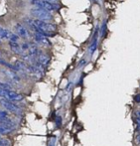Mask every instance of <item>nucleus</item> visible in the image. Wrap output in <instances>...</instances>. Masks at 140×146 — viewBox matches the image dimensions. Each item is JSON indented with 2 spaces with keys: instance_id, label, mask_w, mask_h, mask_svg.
I'll use <instances>...</instances> for the list:
<instances>
[{
  "instance_id": "nucleus-25",
  "label": "nucleus",
  "mask_w": 140,
  "mask_h": 146,
  "mask_svg": "<svg viewBox=\"0 0 140 146\" xmlns=\"http://www.w3.org/2000/svg\"><path fill=\"white\" fill-rule=\"evenodd\" d=\"M0 58H1V51H0Z\"/></svg>"
},
{
  "instance_id": "nucleus-17",
  "label": "nucleus",
  "mask_w": 140,
  "mask_h": 146,
  "mask_svg": "<svg viewBox=\"0 0 140 146\" xmlns=\"http://www.w3.org/2000/svg\"><path fill=\"white\" fill-rule=\"evenodd\" d=\"M18 40H19V36H18L17 34H14V33H12L11 36H10L9 41H14V42H18Z\"/></svg>"
},
{
  "instance_id": "nucleus-14",
  "label": "nucleus",
  "mask_w": 140,
  "mask_h": 146,
  "mask_svg": "<svg viewBox=\"0 0 140 146\" xmlns=\"http://www.w3.org/2000/svg\"><path fill=\"white\" fill-rule=\"evenodd\" d=\"M8 119V112L4 110H0V121Z\"/></svg>"
},
{
  "instance_id": "nucleus-10",
  "label": "nucleus",
  "mask_w": 140,
  "mask_h": 146,
  "mask_svg": "<svg viewBox=\"0 0 140 146\" xmlns=\"http://www.w3.org/2000/svg\"><path fill=\"white\" fill-rule=\"evenodd\" d=\"M36 58H37L36 61L38 62L39 64H41L44 68H46L47 66H48L49 62H50V58H49L48 55L43 54V53H39Z\"/></svg>"
},
{
  "instance_id": "nucleus-13",
  "label": "nucleus",
  "mask_w": 140,
  "mask_h": 146,
  "mask_svg": "<svg viewBox=\"0 0 140 146\" xmlns=\"http://www.w3.org/2000/svg\"><path fill=\"white\" fill-rule=\"evenodd\" d=\"M12 33L5 28H0V40H9Z\"/></svg>"
},
{
  "instance_id": "nucleus-8",
  "label": "nucleus",
  "mask_w": 140,
  "mask_h": 146,
  "mask_svg": "<svg viewBox=\"0 0 140 146\" xmlns=\"http://www.w3.org/2000/svg\"><path fill=\"white\" fill-rule=\"evenodd\" d=\"M15 30H16V33H17L18 36L22 37V38H24V39H28L29 36H30L27 29H26L23 25H21V24H19V23L15 25Z\"/></svg>"
},
{
  "instance_id": "nucleus-26",
  "label": "nucleus",
  "mask_w": 140,
  "mask_h": 146,
  "mask_svg": "<svg viewBox=\"0 0 140 146\" xmlns=\"http://www.w3.org/2000/svg\"><path fill=\"white\" fill-rule=\"evenodd\" d=\"M0 44H1V40H0Z\"/></svg>"
},
{
  "instance_id": "nucleus-23",
  "label": "nucleus",
  "mask_w": 140,
  "mask_h": 146,
  "mask_svg": "<svg viewBox=\"0 0 140 146\" xmlns=\"http://www.w3.org/2000/svg\"><path fill=\"white\" fill-rule=\"evenodd\" d=\"M134 114H135V116H136V118H140V110H136Z\"/></svg>"
},
{
  "instance_id": "nucleus-12",
  "label": "nucleus",
  "mask_w": 140,
  "mask_h": 146,
  "mask_svg": "<svg viewBox=\"0 0 140 146\" xmlns=\"http://www.w3.org/2000/svg\"><path fill=\"white\" fill-rule=\"evenodd\" d=\"M3 72L9 79L12 80V81L20 82V77L18 76V74L16 73L15 71H13V70H5V71H3Z\"/></svg>"
},
{
  "instance_id": "nucleus-20",
  "label": "nucleus",
  "mask_w": 140,
  "mask_h": 146,
  "mask_svg": "<svg viewBox=\"0 0 140 146\" xmlns=\"http://www.w3.org/2000/svg\"><path fill=\"white\" fill-rule=\"evenodd\" d=\"M61 124H62V119H61V117H60V116H58L57 117V126L60 127V126H61Z\"/></svg>"
},
{
  "instance_id": "nucleus-5",
  "label": "nucleus",
  "mask_w": 140,
  "mask_h": 146,
  "mask_svg": "<svg viewBox=\"0 0 140 146\" xmlns=\"http://www.w3.org/2000/svg\"><path fill=\"white\" fill-rule=\"evenodd\" d=\"M0 106H2L6 110H8L9 112H12V113H21V110H20L19 106H16L13 102L6 100V98H1L0 100Z\"/></svg>"
},
{
  "instance_id": "nucleus-3",
  "label": "nucleus",
  "mask_w": 140,
  "mask_h": 146,
  "mask_svg": "<svg viewBox=\"0 0 140 146\" xmlns=\"http://www.w3.org/2000/svg\"><path fill=\"white\" fill-rule=\"evenodd\" d=\"M31 14H32L33 17H35L36 19L44 20V21H50L53 19V15L50 13V11L48 10L42 9V8H33L31 10Z\"/></svg>"
},
{
  "instance_id": "nucleus-9",
  "label": "nucleus",
  "mask_w": 140,
  "mask_h": 146,
  "mask_svg": "<svg viewBox=\"0 0 140 146\" xmlns=\"http://www.w3.org/2000/svg\"><path fill=\"white\" fill-rule=\"evenodd\" d=\"M27 54L32 58H36L37 55L39 54L38 51V47L35 43L33 42H28V50H27Z\"/></svg>"
},
{
  "instance_id": "nucleus-19",
  "label": "nucleus",
  "mask_w": 140,
  "mask_h": 146,
  "mask_svg": "<svg viewBox=\"0 0 140 146\" xmlns=\"http://www.w3.org/2000/svg\"><path fill=\"white\" fill-rule=\"evenodd\" d=\"M135 123H136V128L138 129V130H140V118H136Z\"/></svg>"
},
{
  "instance_id": "nucleus-11",
  "label": "nucleus",
  "mask_w": 140,
  "mask_h": 146,
  "mask_svg": "<svg viewBox=\"0 0 140 146\" xmlns=\"http://www.w3.org/2000/svg\"><path fill=\"white\" fill-rule=\"evenodd\" d=\"M9 44V47L11 49V51L14 53V54H17V55H21L22 54V49L21 46L18 42H14V41H9L8 42Z\"/></svg>"
},
{
  "instance_id": "nucleus-24",
  "label": "nucleus",
  "mask_w": 140,
  "mask_h": 146,
  "mask_svg": "<svg viewBox=\"0 0 140 146\" xmlns=\"http://www.w3.org/2000/svg\"><path fill=\"white\" fill-rule=\"evenodd\" d=\"M46 1L50 2V3H54V4H56V3H58V2L60 1V0H46Z\"/></svg>"
},
{
  "instance_id": "nucleus-22",
  "label": "nucleus",
  "mask_w": 140,
  "mask_h": 146,
  "mask_svg": "<svg viewBox=\"0 0 140 146\" xmlns=\"http://www.w3.org/2000/svg\"><path fill=\"white\" fill-rule=\"evenodd\" d=\"M134 100L136 102H140V94H136V96H134Z\"/></svg>"
},
{
  "instance_id": "nucleus-16",
  "label": "nucleus",
  "mask_w": 140,
  "mask_h": 146,
  "mask_svg": "<svg viewBox=\"0 0 140 146\" xmlns=\"http://www.w3.org/2000/svg\"><path fill=\"white\" fill-rule=\"evenodd\" d=\"M0 88H2V90H11L12 88L11 86L6 83H0Z\"/></svg>"
},
{
  "instance_id": "nucleus-4",
  "label": "nucleus",
  "mask_w": 140,
  "mask_h": 146,
  "mask_svg": "<svg viewBox=\"0 0 140 146\" xmlns=\"http://www.w3.org/2000/svg\"><path fill=\"white\" fill-rule=\"evenodd\" d=\"M16 126H17V124L12 120H10L9 118L0 121V135L8 134V133L12 132L16 128Z\"/></svg>"
},
{
  "instance_id": "nucleus-18",
  "label": "nucleus",
  "mask_w": 140,
  "mask_h": 146,
  "mask_svg": "<svg viewBox=\"0 0 140 146\" xmlns=\"http://www.w3.org/2000/svg\"><path fill=\"white\" fill-rule=\"evenodd\" d=\"M8 141L6 139H1L0 138V146H8Z\"/></svg>"
},
{
  "instance_id": "nucleus-27",
  "label": "nucleus",
  "mask_w": 140,
  "mask_h": 146,
  "mask_svg": "<svg viewBox=\"0 0 140 146\" xmlns=\"http://www.w3.org/2000/svg\"><path fill=\"white\" fill-rule=\"evenodd\" d=\"M30 1H32V0H30Z\"/></svg>"
},
{
  "instance_id": "nucleus-1",
  "label": "nucleus",
  "mask_w": 140,
  "mask_h": 146,
  "mask_svg": "<svg viewBox=\"0 0 140 146\" xmlns=\"http://www.w3.org/2000/svg\"><path fill=\"white\" fill-rule=\"evenodd\" d=\"M33 23H34V26H35V32L39 33V34H42L47 37L54 36L55 32H56V30H57L56 25L53 23H50L49 21H44V20H40V19H34L33 20Z\"/></svg>"
},
{
  "instance_id": "nucleus-15",
  "label": "nucleus",
  "mask_w": 140,
  "mask_h": 146,
  "mask_svg": "<svg viewBox=\"0 0 140 146\" xmlns=\"http://www.w3.org/2000/svg\"><path fill=\"white\" fill-rule=\"evenodd\" d=\"M106 33H107V29H106V21H104L102 26V37H105Z\"/></svg>"
},
{
  "instance_id": "nucleus-7",
  "label": "nucleus",
  "mask_w": 140,
  "mask_h": 146,
  "mask_svg": "<svg viewBox=\"0 0 140 146\" xmlns=\"http://www.w3.org/2000/svg\"><path fill=\"white\" fill-rule=\"evenodd\" d=\"M34 39L38 44L42 45V46H51V42L49 41L48 37L44 36L42 34H39V33H35L34 35Z\"/></svg>"
},
{
  "instance_id": "nucleus-2",
  "label": "nucleus",
  "mask_w": 140,
  "mask_h": 146,
  "mask_svg": "<svg viewBox=\"0 0 140 146\" xmlns=\"http://www.w3.org/2000/svg\"><path fill=\"white\" fill-rule=\"evenodd\" d=\"M0 96L2 98H6L11 102H21L24 100V96L18 92H14L12 90H2L0 88Z\"/></svg>"
},
{
  "instance_id": "nucleus-6",
  "label": "nucleus",
  "mask_w": 140,
  "mask_h": 146,
  "mask_svg": "<svg viewBox=\"0 0 140 146\" xmlns=\"http://www.w3.org/2000/svg\"><path fill=\"white\" fill-rule=\"evenodd\" d=\"M31 3L36 6V7L42 8V9L48 10V11H54V10H57L58 8L56 4L50 3V2L46 1V0H32Z\"/></svg>"
},
{
  "instance_id": "nucleus-21",
  "label": "nucleus",
  "mask_w": 140,
  "mask_h": 146,
  "mask_svg": "<svg viewBox=\"0 0 140 146\" xmlns=\"http://www.w3.org/2000/svg\"><path fill=\"white\" fill-rule=\"evenodd\" d=\"M135 140H136L137 144L140 145V133H138V134L136 135V137H135Z\"/></svg>"
}]
</instances>
